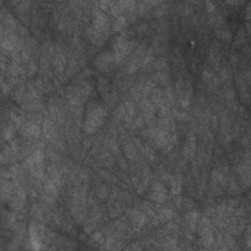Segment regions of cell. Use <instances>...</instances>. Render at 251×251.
I'll list each match as a JSON object with an SVG mask.
<instances>
[{"mask_svg":"<svg viewBox=\"0 0 251 251\" xmlns=\"http://www.w3.org/2000/svg\"><path fill=\"white\" fill-rule=\"evenodd\" d=\"M105 111L102 108H97L94 111H92L89 114L87 121H86V127L88 131L95 130L97 127H99V124L102 122L103 117L105 116Z\"/></svg>","mask_w":251,"mask_h":251,"instance_id":"cell-1","label":"cell"},{"mask_svg":"<svg viewBox=\"0 0 251 251\" xmlns=\"http://www.w3.org/2000/svg\"><path fill=\"white\" fill-rule=\"evenodd\" d=\"M125 20L124 17H119L114 23V31H120L124 28Z\"/></svg>","mask_w":251,"mask_h":251,"instance_id":"cell-2","label":"cell"},{"mask_svg":"<svg viewBox=\"0 0 251 251\" xmlns=\"http://www.w3.org/2000/svg\"><path fill=\"white\" fill-rule=\"evenodd\" d=\"M206 5L208 6V9H209V10H213V9H214V6H215L214 3H213V2H210V1H207V2H206Z\"/></svg>","mask_w":251,"mask_h":251,"instance_id":"cell-4","label":"cell"},{"mask_svg":"<svg viewBox=\"0 0 251 251\" xmlns=\"http://www.w3.org/2000/svg\"><path fill=\"white\" fill-rule=\"evenodd\" d=\"M160 216L162 219H170L172 217V211L168 209H163L162 212L160 213Z\"/></svg>","mask_w":251,"mask_h":251,"instance_id":"cell-3","label":"cell"}]
</instances>
